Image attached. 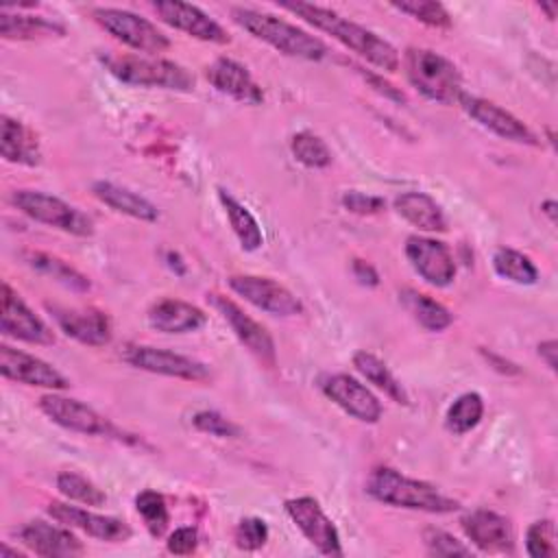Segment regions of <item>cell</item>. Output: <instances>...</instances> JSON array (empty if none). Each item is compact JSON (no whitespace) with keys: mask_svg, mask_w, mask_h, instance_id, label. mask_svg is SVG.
Wrapping results in <instances>:
<instances>
[{"mask_svg":"<svg viewBox=\"0 0 558 558\" xmlns=\"http://www.w3.org/2000/svg\"><path fill=\"white\" fill-rule=\"evenodd\" d=\"M92 17L98 26H102L113 39L122 41L124 46L144 52L157 54L170 48V39L146 17L116 7H96Z\"/></svg>","mask_w":558,"mask_h":558,"instance_id":"obj_7","label":"cell"},{"mask_svg":"<svg viewBox=\"0 0 558 558\" xmlns=\"http://www.w3.org/2000/svg\"><path fill=\"white\" fill-rule=\"evenodd\" d=\"M120 357L133 368L163 375V377H174L185 381H207L211 377L207 364L190 355H181L168 349H157L150 344H126Z\"/></svg>","mask_w":558,"mask_h":558,"instance_id":"obj_9","label":"cell"},{"mask_svg":"<svg viewBox=\"0 0 558 558\" xmlns=\"http://www.w3.org/2000/svg\"><path fill=\"white\" fill-rule=\"evenodd\" d=\"M281 9L294 13L296 17L305 20L314 28L331 35L344 48L353 50L357 57H362L364 61H368L371 65L384 72H395L399 68V52L390 41H386L371 28L342 17L331 9L310 4V2H283Z\"/></svg>","mask_w":558,"mask_h":558,"instance_id":"obj_1","label":"cell"},{"mask_svg":"<svg viewBox=\"0 0 558 558\" xmlns=\"http://www.w3.org/2000/svg\"><path fill=\"white\" fill-rule=\"evenodd\" d=\"M397 214L421 231H447V218L440 205L425 192H401L395 198Z\"/></svg>","mask_w":558,"mask_h":558,"instance_id":"obj_27","label":"cell"},{"mask_svg":"<svg viewBox=\"0 0 558 558\" xmlns=\"http://www.w3.org/2000/svg\"><path fill=\"white\" fill-rule=\"evenodd\" d=\"M153 9L161 22H166L168 26H172L194 39L209 41V44H229L231 41L229 33L211 15H207L203 9H198L194 4L179 2V0H166V2H153Z\"/></svg>","mask_w":558,"mask_h":558,"instance_id":"obj_20","label":"cell"},{"mask_svg":"<svg viewBox=\"0 0 558 558\" xmlns=\"http://www.w3.org/2000/svg\"><path fill=\"white\" fill-rule=\"evenodd\" d=\"M198 547V532L192 525H181L174 532H170L166 541V549L174 556H190Z\"/></svg>","mask_w":558,"mask_h":558,"instance_id":"obj_43","label":"cell"},{"mask_svg":"<svg viewBox=\"0 0 558 558\" xmlns=\"http://www.w3.org/2000/svg\"><path fill=\"white\" fill-rule=\"evenodd\" d=\"M405 257L414 272L436 288H447L456 279V259L449 246L425 235H410L405 240Z\"/></svg>","mask_w":558,"mask_h":558,"instance_id":"obj_13","label":"cell"},{"mask_svg":"<svg viewBox=\"0 0 558 558\" xmlns=\"http://www.w3.org/2000/svg\"><path fill=\"white\" fill-rule=\"evenodd\" d=\"M390 7L397 9L399 13H405L414 20L427 24V26H434V28H449L451 26V15L440 2L410 0V2H392Z\"/></svg>","mask_w":558,"mask_h":558,"instance_id":"obj_38","label":"cell"},{"mask_svg":"<svg viewBox=\"0 0 558 558\" xmlns=\"http://www.w3.org/2000/svg\"><path fill=\"white\" fill-rule=\"evenodd\" d=\"M39 410L63 429L85 434V436L124 438V434L107 416H102L92 405H87L78 399L50 392L39 399Z\"/></svg>","mask_w":558,"mask_h":558,"instance_id":"obj_8","label":"cell"},{"mask_svg":"<svg viewBox=\"0 0 558 558\" xmlns=\"http://www.w3.org/2000/svg\"><path fill=\"white\" fill-rule=\"evenodd\" d=\"M192 425L203 432V434H209V436H216V438H238L240 436V427L222 416L220 412L216 410H203V412H196L192 416Z\"/></svg>","mask_w":558,"mask_h":558,"instance_id":"obj_42","label":"cell"},{"mask_svg":"<svg viewBox=\"0 0 558 558\" xmlns=\"http://www.w3.org/2000/svg\"><path fill=\"white\" fill-rule=\"evenodd\" d=\"M22 545L44 558H74L85 554V545L70 532L68 525H54L41 519L28 521L17 530Z\"/></svg>","mask_w":558,"mask_h":558,"instance_id":"obj_21","label":"cell"},{"mask_svg":"<svg viewBox=\"0 0 558 558\" xmlns=\"http://www.w3.org/2000/svg\"><path fill=\"white\" fill-rule=\"evenodd\" d=\"M482 414H484L482 397L477 392H464L449 405V410L445 414V427L451 434L462 436L480 425Z\"/></svg>","mask_w":558,"mask_h":558,"instance_id":"obj_34","label":"cell"},{"mask_svg":"<svg viewBox=\"0 0 558 558\" xmlns=\"http://www.w3.org/2000/svg\"><path fill=\"white\" fill-rule=\"evenodd\" d=\"M403 65L412 87L432 102L453 105L464 94L462 74L453 61L429 48H408Z\"/></svg>","mask_w":558,"mask_h":558,"instance_id":"obj_4","label":"cell"},{"mask_svg":"<svg viewBox=\"0 0 558 558\" xmlns=\"http://www.w3.org/2000/svg\"><path fill=\"white\" fill-rule=\"evenodd\" d=\"M399 296H401V303L405 305V310L414 316V320L421 327H425L427 331H442L453 323L451 312L442 303H438L436 299H432L423 292L408 288Z\"/></svg>","mask_w":558,"mask_h":558,"instance_id":"obj_31","label":"cell"},{"mask_svg":"<svg viewBox=\"0 0 558 558\" xmlns=\"http://www.w3.org/2000/svg\"><path fill=\"white\" fill-rule=\"evenodd\" d=\"M207 81L225 96L244 102V105H259L264 100L262 87L255 83L246 65L235 59L218 57L211 65H207Z\"/></svg>","mask_w":558,"mask_h":558,"instance_id":"obj_23","label":"cell"},{"mask_svg":"<svg viewBox=\"0 0 558 558\" xmlns=\"http://www.w3.org/2000/svg\"><path fill=\"white\" fill-rule=\"evenodd\" d=\"M525 551L530 558H554L558 554L554 521H534L525 532Z\"/></svg>","mask_w":558,"mask_h":558,"instance_id":"obj_39","label":"cell"},{"mask_svg":"<svg viewBox=\"0 0 558 558\" xmlns=\"http://www.w3.org/2000/svg\"><path fill=\"white\" fill-rule=\"evenodd\" d=\"M107 70L122 83L135 87H159L170 92H192L194 76L179 63L161 57L113 54L105 59Z\"/></svg>","mask_w":558,"mask_h":558,"instance_id":"obj_5","label":"cell"},{"mask_svg":"<svg viewBox=\"0 0 558 558\" xmlns=\"http://www.w3.org/2000/svg\"><path fill=\"white\" fill-rule=\"evenodd\" d=\"M353 275L364 286H377L379 283V275H377V270L368 262L353 259Z\"/></svg>","mask_w":558,"mask_h":558,"instance_id":"obj_46","label":"cell"},{"mask_svg":"<svg viewBox=\"0 0 558 558\" xmlns=\"http://www.w3.org/2000/svg\"><path fill=\"white\" fill-rule=\"evenodd\" d=\"M0 155L9 163L39 166L41 148L37 135L20 120L2 116L0 122Z\"/></svg>","mask_w":558,"mask_h":558,"instance_id":"obj_25","label":"cell"},{"mask_svg":"<svg viewBox=\"0 0 558 558\" xmlns=\"http://www.w3.org/2000/svg\"><path fill=\"white\" fill-rule=\"evenodd\" d=\"M286 512L303 536L323 554V556H342L340 534L333 521L325 514L320 504L314 497H294L286 501Z\"/></svg>","mask_w":558,"mask_h":558,"instance_id":"obj_12","label":"cell"},{"mask_svg":"<svg viewBox=\"0 0 558 558\" xmlns=\"http://www.w3.org/2000/svg\"><path fill=\"white\" fill-rule=\"evenodd\" d=\"M148 325L161 333H192L207 323V314L181 299H161L150 305Z\"/></svg>","mask_w":558,"mask_h":558,"instance_id":"obj_24","label":"cell"},{"mask_svg":"<svg viewBox=\"0 0 558 558\" xmlns=\"http://www.w3.org/2000/svg\"><path fill=\"white\" fill-rule=\"evenodd\" d=\"M207 301L214 305V310L222 316V320L231 327L235 338L266 366H275L277 353H275V340L268 333V329L251 318L235 301H231L225 294L209 292Z\"/></svg>","mask_w":558,"mask_h":558,"instance_id":"obj_10","label":"cell"},{"mask_svg":"<svg viewBox=\"0 0 558 558\" xmlns=\"http://www.w3.org/2000/svg\"><path fill=\"white\" fill-rule=\"evenodd\" d=\"M135 510L142 517L150 536L159 538L166 534L168 523H170V512H168V504L161 493L150 490V488L140 490L135 495Z\"/></svg>","mask_w":558,"mask_h":558,"instance_id":"obj_36","label":"cell"},{"mask_svg":"<svg viewBox=\"0 0 558 558\" xmlns=\"http://www.w3.org/2000/svg\"><path fill=\"white\" fill-rule=\"evenodd\" d=\"M538 7H541V11H545V13H547V17H549V20H554V17H556V11H558V4H556V2H549V4H547V2H541Z\"/></svg>","mask_w":558,"mask_h":558,"instance_id":"obj_49","label":"cell"},{"mask_svg":"<svg viewBox=\"0 0 558 558\" xmlns=\"http://www.w3.org/2000/svg\"><path fill=\"white\" fill-rule=\"evenodd\" d=\"M48 514L57 523L81 530L87 536H92L96 541H105V543H124L133 534L131 527L126 525V521H122L118 517L98 514V512H92V510H85L78 506H70L63 501H50Z\"/></svg>","mask_w":558,"mask_h":558,"instance_id":"obj_18","label":"cell"},{"mask_svg":"<svg viewBox=\"0 0 558 558\" xmlns=\"http://www.w3.org/2000/svg\"><path fill=\"white\" fill-rule=\"evenodd\" d=\"M57 490L70 499V501H78L87 508H98L107 501V495L102 493V488H98L92 480H87L85 475L76 473V471H61L54 480Z\"/></svg>","mask_w":558,"mask_h":558,"instance_id":"obj_35","label":"cell"},{"mask_svg":"<svg viewBox=\"0 0 558 558\" xmlns=\"http://www.w3.org/2000/svg\"><path fill=\"white\" fill-rule=\"evenodd\" d=\"M0 373L11 381L46 390H65L70 386L68 377L52 364L9 344H0Z\"/></svg>","mask_w":558,"mask_h":558,"instance_id":"obj_16","label":"cell"},{"mask_svg":"<svg viewBox=\"0 0 558 558\" xmlns=\"http://www.w3.org/2000/svg\"><path fill=\"white\" fill-rule=\"evenodd\" d=\"M556 355H558V344H556V340H543V342L538 344V357H541V360L549 366V371H554V373H556V368H558Z\"/></svg>","mask_w":558,"mask_h":558,"instance_id":"obj_47","label":"cell"},{"mask_svg":"<svg viewBox=\"0 0 558 558\" xmlns=\"http://www.w3.org/2000/svg\"><path fill=\"white\" fill-rule=\"evenodd\" d=\"M493 268L501 279H508L519 286H532L538 281V268L534 266V262L521 251H514L508 246H501L495 251Z\"/></svg>","mask_w":558,"mask_h":558,"instance_id":"obj_33","label":"cell"},{"mask_svg":"<svg viewBox=\"0 0 558 558\" xmlns=\"http://www.w3.org/2000/svg\"><path fill=\"white\" fill-rule=\"evenodd\" d=\"M229 288L255 305L257 310L272 316H296L303 312V303L286 286L270 277L259 275H231L227 279Z\"/></svg>","mask_w":558,"mask_h":558,"instance_id":"obj_11","label":"cell"},{"mask_svg":"<svg viewBox=\"0 0 558 558\" xmlns=\"http://www.w3.org/2000/svg\"><path fill=\"white\" fill-rule=\"evenodd\" d=\"M0 35L4 39H41V37H61L65 28L41 15L13 13L11 9H0Z\"/></svg>","mask_w":558,"mask_h":558,"instance_id":"obj_28","label":"cell"},{"mask_svg":"<svg viewBox=\"0 0 558 558\" xmlns=\"http://www.w3.org/2000/svg\"><path fill=\"white\" fill-rule=\"evenodd\" d=\"M11 203L31 220L48 225L70 235L87 238L94 233V222L78 207L65 203L59 196L39 192V190H15Z\"/></svg>","mask_w":558,"mask_h":558,"instance_id":"obj_6","label":"cell"},{"mask_svg":"<svg viewBox=\"0 0 558 558\" xmlns=\"http://www.w3.org/2000/svg\"><path fill=\"white\" fill-rule=\"evenodd\" d=\"M57 327L72 340L87 347H105L111 342V320L102 310L96 307H61L46 305Z\"/></svg>","mask_w":558,"mask_h":558,"instance_id":"obj_17","label":"cell"},{"mask_svg":"<svg viewBox=\"0 0 558 558\" xmlns=\"http://www.w3.org/2000/svg\"><path fill=\"white\" fill-rule=\"evenodd\" d=\"M0 331L9 338L28 344H52V329L24 303V299L4 281L2 283V310H0Z\"/></svg>","mask_w":558,"mask_h":558,"instance_id":"obj_15","label":"cell"},{"mask_svg":"<svg viewBox=\"0 0 558 558\" xmlns=\"http://www.w3.org/2000/svg\"><path fill=\"white\" fill-rule=\"evenodd\" d=\"M92 194L107 207H111L113 211L118 214H124V216H131L135 220H144V222H155L159 218V211L157 207L144 198L142 194L124 187V185H118V183H111V181H96L92 185Z\"/></svg>","mask_w":558,"mask_h":558,"instance_id":"obj_26","label":"cell"},{"mask_svg":"<svg viewBox=\"0 0 558 558\" xmlns=\"http://www.w3.org/2000/svg\"><path fill=\"white\" fill-rule=\"evenodd\" d=\"M233 541H235V547L244 549V551H255V549L264 547L268 541L266 521L259 517L242 519L233 530Z\"/></svg>","mask_w":558,"mask_h":558,"instance_id":"obj_40","label":"cell"},{"mask_svg":"<svg viewBox=\"0 0 558 558\" xmlns=\"http://www.w3.org/2000/svg\"><path fill=\"white\" fill-rule=\"evenodd\" d=\"M233 22L244 28L255 39L272 46L277 52L305 61H320L327 57V46L312 33L299 28L296 24L277 17L266 11L251 7H231Z\"/></svg>","mask_w":558,"mask_h":558,"instance_id":"obj_2","label":"cell"},{"mask_svg":"<svg viewBox=\"0 0 558 558\" xmlns=\"http://www.w3.org/2000/svg\"><path fill=\"white\" fill-rule=\"evenodd\" d=\"M342 205L344 209L353 211V214H360V216H366V214H379L384 209V198L379 196H371V194H364V192H347L342 196Z\"/></svg>","mask_w":558,"mask_h":558,"instance_id":"obj_44","label":"cell"},{"mask_svg":"<svg viewBox=\"0 0 558 558\" xmlns=\"http://www.w3.org/2000/svg\"><path fill=\"white\" fill-rule=\"evenodd\" d=\"M218 198L220 205L225 207V214L229 218V225L235 233V238L240 240L244 251H257L264 244V233L259 222L255 220V216L248 211L246 205H242L235 196H231L227 190H218Z\"/></svg>","mask_w":558,"mask_h":558,"instance_id":"obj_29","label":"cell"},{"mask_svg":"<svg viewBox=\"0 0 558 558\" xmlns=\"http://www.w3.org/2000/svg\"><path fill=\"white\" fill-rule=\"evenodd\" d=\"M292 157L305 168H327L331 163V150L323 137L312 131H299L290 140Z\"/></svg>","mask_w":558,"mask_h":558,"instance_id":"obj_37","label":"cell"},{"mask_svg":"<svg viewBox=\"0 0 558 558\" xmlns=\"http://www.w3.org/2000/svg\"><path fill=\"white\" fill-rule=\"evenodd\" d=\"M24 262H26L33 270H37V272H41V275L54 279L57 283H61V286L68 288V290L87 292V290L92 288L89 279H87L83 272H78L76 268H72L70 264H65L63 259H59V257H54V255H50V253H39V251L33 253V251H31V253H24Z\"/></svg>","mask_w":558,"mask_h":558,"instance_id":"obj_30","label":"cell"},{"mask_svg":"<svg viewBox=\"0 0 558 558\" xmlns=\"http://www.w3.org/2000/svg\"><path fill=\"white\" fill-rule=\"evenodd\" d=\"M366 493L386 506L429 514H447L460 508L453 497L440 493L434 484L408 477L390 466H377L371 471L366 480Z\"/></svg>","mask_w":558,"mask_h":558,"instance_id":"obj_3","label":"cell"},{"mask_svg":"<svg viewBox=\"0 0 558 558\" xmlns=\"http://www.w3.org/2000/svg\"><path fill=\"white\" fill-rule=\"evenodd\" d=\"M357 70H360V74H362L371 85H375V89H377L379 94H384L386 98H390V100H395V102H405V94H403L401 89H397L392 83L384 81V78H381V76H377V74L364 72L362 68H357Z\"/></svg>","mask_w":558,"mask_h":558,"instance_id":"obj_45","label":"cell"},{"mask_svg":"<svg viewBox=\"0 0 558 558\" xmlns=\"http://www.w3.org/2000/svg\"><path fill=\"white\" fill-rule=\"evenodd\" d=\"M423 543L427 547V554L432 556H471V547L458 541L453 534L438 530V527H427L423 532Z\"/></svg>","mask_w":558,"mask_h":558,"instance_id":"obj_41","label":"cell"},{"mask_svg":"<svg viewBox=\"0 0 558 558\" xmlns=\"http://www.w3.org/2000/svg\"><path fill=\"white\" fill-rule=\"evenodd\" d=\"M466 538L484 554H512L514 534L510 521L495 510L477 508L462 517L460 521Z\"/></svg>","mask_w":558,"mask_h":558,"instance_id":"obj_22","label":"cell"},{"mask_svg":"<svg viewBox=\"0 0 558 558\" xmlns=\"http://www.w3.org/2000/svg\"><path fill=\"white\" fill-rule=\"evenodd\" d=\"M458 105L466 111V116L471 120H475L482 129L495 133L501 140L514 142V144H527V146H536L538 140L536 135L530 131L527 124H523L517 116H512L508 109L495 105L493 100L480 98V96H471V94H462Z\"/></svg>","mask_w":558,"mask_h":558,"instance_id":"obj_14","label":"cell"},{"mask_svg":"<svg viewBox=\"0 0 558 558\" xmlns=\"http://www.w3.org/2000/svg\"><path fill=\"white\" fill-rule=\"evenodd\" d=\"M353 366L357 368V373L362 377H366L375 388H379L384 395H388L392 401L397 403H408V392L403 390V386L399 384V379L390 373V368L373 353L368 351H357L353 355Z\"/></svg>","mask_w":558,"mask_h":558,"instance_id":"obj_32","label":"cell"},{"mask_svg":"<svg viewBox=\"0 0 558 558\" xmlns=\"http://www.w3.org/2000/svg\"><path fill=\"white\" fill-rule=\"evenodd\" d=\"M556 207H558V205H556V201H554V198H547V201H543V203H541V211H543V214H547V218H549L551 222L556 220Z\"/></svg>","mask_w":558,"mask_h":558,"instance_id":"obj_48","label":"cell"},{"mask_svg":"<svg viewBox=\"0 0 558 558\" xmlns=\"http://www.w3.org/2000/svg\"><path fill=\"white\" fill-rule=\"evenodd\" d=\"M323 395L331 399L340 410L362 423H377L381 418V403L379 399L355 377L347 373H336L323 379L320 384Z\"/></svg>","mask_w":558,"mask_h":558,"instance_id":"obj_19","label":"cell"}]
</instances>
